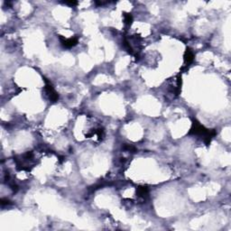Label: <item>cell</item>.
<instances>
[{
  "instance_id": "6da1fadb",
  "label": "cell",
  "mask_w": 231,
  "mask_h": 231,
  "mask_svg": "<svg viewBox=\"0 0 231 231\" xmlns=\"http://www.w3.org/2000/svg\"><path fill=\"white\" fill-rule=\"evenodd\" d=\"M61 39V43L63 46L65 48H71V47L75 46L77 44H78V39L77 38H69V39H66V38H63V37H60Z\"/></svg>"
},
{
  "instance_id": "7a4b0ae2",
  "label": "cell",
  "mask_w": 231,
  "mask_h": 231,
  "mask_svg": "<svg viewBox=\"0 0 231 231\" xmlns=\"http://www.w3.org/2000/svg\"><path fill=\"white\" fill-rule=\"evenodd\" d=\"M194 60V53L192 52V51H191L190 49H188L185 52L184 54V61L185 64H191Z\"/></svg>"
},
{
  "instance_id": "3957f363",
  "label": "cell",
  "mask_w": 231,
  "mask_h": 231,
  "mask_svg": "<svg viewBox=\"0 0 231 231\" xmlns=\"http://www.w3.org/2000/svg\"><path fill=\"white\" fill-rule=\"evenodd\" d=\"M132 20H133V17L130 14H126L124 15V21L126 23H130L132 22Z\"/></svg>"
}]
</instances>
